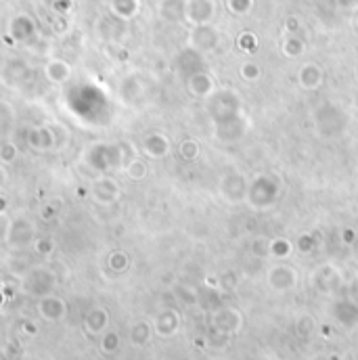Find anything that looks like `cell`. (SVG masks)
Returning <instances> with one entry per match:
<instances>
[{"instance_id": "1", "label": "cell", "mask_w": 358, "mask_h": 360, "mask_svg": "<svg viewBox=\"0 0 358 360\" xmlns=\"http://www.w3.org/2000/svg\"><path fill=\"white\" fill-rule=\"evenodd\" d=\"M5 239H7L9 247H13V249H28L36 241V229H34L32 220L26 218V216H15V218L9 220V225H7Z\"/></svg>"}, {"instance_id": "2", "label": "cell", "mask_w": 358, "mask_h": 360, "mask_svg": "<svg viewBox=\"0 0 358 360\" xmlns=\"http://www.w3.org/2000/svg\"><path fill=\"white\" fill-rule=\"evenodd\" d=\"M23 292L34 298H44L53 292L55 287V276L48 268H32L23 276Z\"/></svg>"}, {"instance_id": "3", "label": "cell", "mask_w": 358, "mask_h": 360, "mask_svg": "<svg viewBox=\"0 0 358 360\" xmlns=\"http://www.w3.org/2000/svg\"><path fill=\"white\" fill-rule=\"evenodd\" d=\"M38 312H40V316H42L44 321H48V323H59V321L67 314V304H65L61 298L48 294V296L40 298V302H38Z\"/></svg>"}, {"instance_id": "4", "label": "cell", "mask_w": 358, "mask_h": 360, "mask_svg": "<svg viewBox=\"0 0 358 360\" xmlns=\"http://www.w3.org/2000/svg\"><path fill=\"white\" fill-rule=\"evenodd\" d=\"M28 145L34 151H48V149H57V140H55V132L50 128H32L28 132Z\"/></svg>"}, {"instance_id": "5", "label": "cell", "mask_w": 358, "mask_h": 360, "mask_svg": "<svg viewBox=\"0 0 358 360\" xmlns=\"http://www.w3.org/2000/svg\"><path fill=\"white\" fill-rule=\"evenodd\" d=\"M44 74H46V78H48L53 84H63V82H67L69 76H71V67H69V63H65V61H61V59H53V61L46 63Z\"/></svg>"}, {"instance_id": "6", "label": "cell", "mask_w": 358, "mask_h": 360, "mask_svg": "<svg viewBox=\"0 0 358 360\" xmlns=\"http://www.w3.org/2000/svg\"><path fill=\"white\" fill-rule=\"evenodd\" d=\"M91 193H93L95 201H99V203H111V201L117 197V187L113 184V180L101 178V180H97V182L93 184Z\"/></svg>"}, {"instance_id": "7", "label": "cell", "mask_w": 358, "mask_h": 360, "mask_svg": "<svg viewBox=\"0 0 358 360\" xmlns=\"http://www.w3.org/2000/svg\"><path fill=\"white\" fill-rule=\"evenodd\" d=\"M107 323H109V316H107V312H105L103 308H93V310L86 314V319H84V327H86V331L93 333V335L103 333L105 327H107Z\"/></svg>"}, {"instance_id": "8", "label": "cell", "mask_w": 358, "mask_h": 360, "mask_svg": "<svg viewBox=\"0 0 358 360\" xmlns=\"http://www.w3.org/2000/svg\"><path fill=\"white\" fill-rule=\"evenodd\" d=\"M11 34L15 36V40H28L34 34V21L26 15L15 17L11 23Z\"/></svg>"}, {"instance_id": "9", "label": "cell", "mask_w": 358, "mask_h": 360, "mask_svg": "<svg viewBox=\"0 0 358 360\" xmlns=\"http://www.w3.org/2000/svg\"><path fill=\"white\" fill-rule=\"evenodd\" d=\"M13 109L0 101V136H5V134H11V128H13Z\"/></svg>"}, {"instance_id": "10", "label": "cell", "mask_w": 358, "mask_h": 360, "mask_svg": "<svg viewBox=\"0 0 358 360\" xmlns=\"http://www.w3.org/2000/svg\"><path fill=\"white\" fill-rule=\"evenodd\" d=\"M17 160V147L13 142H3L0 145V164H13Z\"/></svg>"}, {"instance_id": "11", "label": "cell", "mask_w": 358, "mask_h": 360, "mask_svg": "<svg viewBox=\"0 0 358 360\" xmlns=\"http://www.w3.org/2000/svg\"><path fill=\"white\" fill-rule=\"evenodd\" d=\"M34 249H36L40 256H48V254L53 252V241H50V239H46V237L36 239V241H34Z\"/></svg>"}, {"instance_id": "12", "label": "cell", "mask_w": 358, "mask_h": 360, "mask_svg": "<svg viewBox=\"0 0 358 360\" xmlns=\"http://www.w3.org/2000/svg\"><path fill=\"white\" fill-rule=\"evenodd\" d=\"M101 348H103V352H115V348H117V335L115 333H107V335H103V339H101Z\"/></svg>"}, {"instance_id": "13", "label": "cell", "mask_w": 358, "mask_h": 360, "mask_svg": "<svg viewBox=\"0 0 358 360\" xmlns=\"http://www.w3.org/2000/svg\"><path fill=\"white\" fill-rule=\"evenodd\" d=\"M109 264H111L113 270H122V268H126V256L124 254H113L109 258Z\"/></svg>"}, {"instance_id": "14", "label": "cell", "mask_w": 358, "mask_h": 360, "mask_svg": "<svg viewBox=\"0 0 358 360\" xmlns=\"http://www.w3.org/2000/svg\"><path fill=\"white\" fill-rule=\"evenodd\" d=\"M7 182V172L3 168V164H0V184H5Z\"/></svg>"}, {"instance_id": "15", "label": "cell", "mask_w": 358, "mask_h": 360, "mask_svg": "<svg viewBox=\"0 0 358 360\" xmlns=\"http://www.w3.org/2000/svg\"><path fill=\"white\" fill-rule=\"evenodd\" d=\"M5 300H7V296H5V292H3V290H0V306L5 304Z\"/></svg>"}]
</instances>
